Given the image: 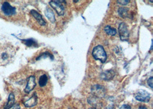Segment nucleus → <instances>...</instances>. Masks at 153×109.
<instances>
[{
    "label": "nucleus",
    "instance_id": "f8f14e48",
    "mask_svg": "<svg viewBox=\"0 0 153 109\" xmlns=\"http://www.w3.org/2000/svg\"><path fill=\"white\" fill-rule=\"evenodd\" d=\"M37 103V96L36 94L35 93V94H33V96H32L30 99H29L24 102V105L27 108H31L36 105Z\"/></svg>",
    "mask_w": 153,
    "mask_h": 109
},
{
    "label": "nucleus",
    "instance_id": "5701e85b",
    "mask_svg": "<svg viewBox=\"0 0 153 109\" xmlns=\"http://www.w3.org/2000/svg\"><path fill=\"white\" fill-rule=\"evenodd\" d=\"M20 109V105L19 104H16L13 105L12 107H11L10 109Z\"/></svg>",
    "mask_w": 153,
    "mask_h": 109
},
{
    "label": "nucleus",
    "instance_id": "39448f33",
    "mask_svg": "<svg viewBox=\"0 0 153 109\" xmlns=\"http://www.w3.org/2000/svg\"><path fill=\"white\" fill-rule=\"evenodd\" d=\"M135 98L139 102H149L150 99V94L145 90H140L135 94Z\"/></svg>",
    "mask_w": 153,
    "mask_h": 109
},
{
    "label": "nucleus",
    "instance_id": "f3484780",
    "mask_svg": "<svg viewBox=\"0 0 153 109\" xmlns=\"http://www.w3.org/2000/svg\"><path fill=\"white\" fill-rule=\"evenodd\" d=\"M23 43L27 46L28 47H37V43L35 41L34 39H25L22 40Z\"/></svg>",
    "mask_w": 153,
    "mask_h": 109
},
{
    "label": "nucleus",
    "instance_id": "393cba45",
    "mask_svg": "<svg viewBox=\"0 0 153 109\" xmlns=\"http://www.w3.org/2000/svg\"><path fill=\"white\" fill-rule=\"evenodd\" d=\"M74 2H79V1H74Z\"/></svg>",
    "mask_w": 153,
    "mask_h": 109
},
{
    "label": "nucleus",
    "instance_id": "ddd939ff",
    "mask_svg": "<svg viewBox=\"0 0 153 109\" xmlns=\"http://www.w3.org/2000/svg\"><path fill=\"white\" fill-rule=\"evenodd\" d=\"M45 15L48 18L49 20L52 23H54L56 21V19L55 16V14L53 11L49 7H47L45 10Z\"/></svg>",
    "mask_w": 153,
    "mask_h": 109
},
{
    "label": "nucleus",
    "instance_id": "7ed1b4c3",
    "mask_svg": "<svg viewBox=\"0 0 153 109\" xmlns=\"http://www.w3.org/2000/svg\"><path fill=\"white\" fill-rule=\"evenodd\" d=\"M92 96H94L99 99L103 98L105 96V87L99 84H95L91 87Z\"/></svg>",
    "mask_w": 153,
    "mask_h": 109
},
{
    "label": "nucleus",
    "instance_id": "6ab92c4d",
    "mask_svg": "<svg viewBox=\"0 0 153 109\" xmlns=\"http://www.w3.org/2000/svg\"><path fill=\"white\" fill-rule=\"evenodd\" d=\"M47 56L51 57V59L52 60L53 59V56L52 54H50V53H49V52H45V53H43L42 54H41L40 56H39V57L37 58L36 60H39V59H40L42 57H47Z\"/></svg>",
    "mask_w": 153,
    "mask_h": 109
},
{
    "label": "nucleus",
    "instance_id": "4be33fe9",
    "mask_svg": "<svg viewBox=\"0 0 153 109\" xmlns=\"http://www.w3.org/2000/svg\"><path fill=\"white\" fill-rule=\"evenodd\" d=\"M119 109H131V108L130 105H127V104H125L123 105H122Z\"/></svg>",
    "mask_w": 153,
    "mask_h": 109
},
{
    "label": "nucleus",
    "instance_id": "2eb2a0df",
    "mask_svg": "<svg viewBox=\"0 0 153 109\" xmlns=\"http://www.w3.org/2000/svg\"><path fill=\"white\" fill-rule=\"evenodd\" d=\"M14 96L12 93H11L9 96L8 101H7L6 106H5V109H10L11 107H12L14 105Z\"/></svg>",
    "mask_w": 153,
    "mask_h": 109
},
{
    "label": "nucleus",
    "instance_id": "0eeeda50",
    "mask_svg": "<svg viewBox=\"0 0 153 109\" xmlns=\"http://www.w3.org/2000/svg\"><path fill=\"white\" fill-rule=\"evenodd\" d=\"M1 9L5 14L7 16H12L16 12V9L14 7L11 6V5L7 2L3 3Z\"/></svg>",
    "mask_w": 153,
    "mask_h": 109
},
{
    "label": "nucleus",
    "instance_id": "9b49d317",
    "mask_svg": "<svg viewBox=\"0 0 153 109\" xmlns=\"http://www.w3.org/2000/svg\"><path fill=\"white\" fill-rule=\"evenodd\" d=\"M30 13L35 17L36 20L41 26H44L46 24V22L42 19V15L39 13H38L37 11H36L35 10H32L30 11Z\"/></svg>",
    "mask_w": 153,
    "mask_h": 109
},
{
    "label": "nucleus",
    "instance_id": "20e7f679",
    "mask_svg": "<svg viewBox=\"0 0 153 109\" xmlns=\"http://www.w3.org/2000/svg\"><path fill=\"white\" fill-rule=\"evenodd\" d=\"M120 39L122 41H127L129 37V31L127 25L125 22H122L119 24L118 28Z\"/></svg>",
    "mask_w": 153,
    "mask_h": 109
},
{
    "label": "nucleus",
    "instance_id": "f03ea898",
    "mask_svg": "<svg viewBox=\"0 0 153 109\" xmlns=\"http://www.w3.org/2000/svg\"><path fill=\"white\" fill-rule=\"evenodd\" d=\"M92 54L95 60H100L102 63H104L107 60L106 52L102 46H97L94 47L92 50Z\"/></svg>",
    "mask_w": 153,
    "mask_h": 109
},
{
    "label": "nucleus",
    "instance_id": "dca6fc26",
    "mask_svg": "<svg viewBox=\"0 0 153 109\" xmlns=\"http://www.w3.org/2000/svg\"><path fill=\"white\" fill-rule=\"evenodd\" d=\"M105 30V32L108 35L110 36H115L116 35V34H117V30L115 29V28H113L111 27L109 25H107L105 26L104 29Z\"/></svg>",
    "mask_w": 153,
    "mask_h": 109
},
{
    "label": "nucleus",
    "instance_id": "b1692460",
    "mask_svg": "<svg viewBox=\"0 0 153 109\" xmlns=\"http://www.w3.org/2000/svg\"><path fill=\"white\" fill-rule=\"evenodd\" d=\"M139 109H147L145 106H140L139 108Z\"/></svg>",
    "mask_w": 153,
    "mask_h": 109
},
{
    "label": "nucleus",
    "instance_id": "a878e982",
    "mask_svg": "<svg viewBox=\"0 0 153 109\" xmlns=\"http://www.w3.org/2000/svg\"><path fill=\"white\" fill-rule=\"evenodd\" d=\"M89 109H95V108H90Z\"/></svg>",
    "mask_w": 153,
    "mask_h": 109
},
{
    "label": "nucleus",
    "instance_id": "1a4fd4ad",
    "mask_svg": "<svg viewBox=\"0 0 153 109\" xmlns=\"http://www.w3.org/2000/svg\"><path fill=\"white\" fill-rule=\"evenodd\" d=\"M36 85V83L35 81V77L34 76H30L28 79V82L27 86L25 89V92L26 93H29L31 91H32Z\"/></svg>",
    "mask_w": 153,
    "mask_h": 109
},
{
    "label": "nucleus",
    "instance_id": "412c9836",
    "mask_svg": "<svg viewBox=\"0 0 153 109\" xmlns=\"http://www.w3.org/2000/svg\"><path fill=\"white\" fill-rule=\"evenodd\" d=\"M153 77H150L149 79V80H148V81H147V83H148V85L152 88V89H153Z\"/></svg>",
    "mask_w": 153,
    "mask_h": 109
},
{
    "label": "nucleus",
    "instance_id": "6e6552de",
    "mask_svg": "<svg viewBox=\"0 0 153 109\" xmlns=\"http://www.w3.org/2000/svg\"><path fill=\"white\" fill-rule=\"evenodd\" d=\"M88 102L93 107V108L96 109H100L103 106L100 99L93 96H90L88 98Z\"/></svg>",
    "mask_w": 153,
    "mask_h": 109
},
{
    "label": "nucleus",
    "instance_id": "9d476101",
    "mask_svg": "<svg viewBox=\"0 0 153 109\" xmlns=\"http://www.w3.org/2000/svg\"><path fill=\"white\" fill-rule=\"evenodd\" d=\"M115 75V72L113 70L110 69V70H107L103 72L100 75V78H102V79L104 81H110V80H111L112 79H113Z\"/></svg>",
    "mask_w": 153,
    "mask_h": 109
},
{
    "label": "nucleus",
    "instance_id": "4468645a",
    "mask_svg": "<svg viewBox=\"0 0 153 109\" xmlns=\"http://www.w3.org/2000/svg\"><path fill=\"white\" fill-rule=\"evenodd\" d=\"M128 12H129V9L127 7H121L118 9L119 15L123 19H126L129 17Z\"/></svg>",
    "mask_w": 153,
    "mask_h": 109
},
{
    "label": "nucleus",
    "instance_id": "a211bd4d",
    "mask_svg": "<svg viewBox=\"0 0 153 109\" xmlns=\"http://www.w3.org/2000/svg\"><path fill=\"white\" fill-rule=\"evenodd\" d=\"M48 82V77L46 75H42L40 77L39 83L40 87L45 86Z\"/></svg>",
    "mask_w": 153,
    "mask_h": 109
},
{
    "label": "nucleus",
    "instance_id": "aec40b11",
    "mask_svg": "<svg viewBox=\"0 0 153 109\" xmlns=\"http://www.w3.org/2000/svg\"><path fill=\"white\" fill-rule=\"evenodd\" d=\"M117 2L122 5H127L129 2H130V1H127V0H121V1H117Z\"/></svg>",
    "mask_w": 153,
    "mask_h": 109
},
{
    "label": "nucleus",
    "instance_id": "f257e3e1",
    "mask_svg": "<svg viewBox=\"0 0 153 109\" xmlns=\"http://www.w3.org/2000/svg\"><path fill=\"white\" fill-rule=\"evenodd\" d=\"M14 54L15 50L11 44L0 43V66H6L10 63Z\"/></svg>",
    "mask_w": 153,
    "mask_h": 109
},
{
    "label": "nucleus",
    "instance_id": "423d86ee",
    "mask_svg": "<svg viewBox=\"0 0 153 109\" xmlns=\"http://www.w3.org/2000/svg\"><path fill=\"white\" fill-rule=\"evenodd\" d=\"M49 5L56 10L59 16H63L64 14V7L60 1H51L49 2Z\"/></svg>",
    "mask_w": 153,
    "mask_h": 109
}]
</instances>
